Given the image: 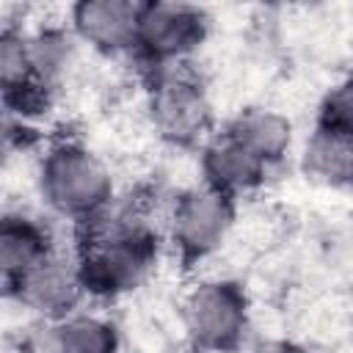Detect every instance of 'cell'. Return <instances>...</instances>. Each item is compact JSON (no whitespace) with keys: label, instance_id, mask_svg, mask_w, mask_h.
Masks as SVG:
<instances>
[{"label":"cell","instance_id":"6da1fadb","mask_svg":"<svg viewBox=\"0 0 353 353\" xmlns=\"http://www.w3.org/2000/svg\"><path fill=\"white\" fill-rule=\"evenodd\" d=\"M41 201L61 218L80 223L116 201L110 168L74 138L52 141L36 171Z\"/></svg>","mask_w":353,"mask_h":353},{"label":"cell","instance_id":"7a4b0ae2","mask_svg":"<svg viewBox=\"0 0 353 353\" xmlns=\"http://www.w3.org/2000/svg\"><path fill=\"white\" fill-rule=\"evenodd\" d=\"M146 116L154 135L171 146L188 149L212 138V102L199 72H193L188 63L149 72Z\"/></svg>","mask_w":353,"mask_h":353},{"label":"cell","instance_id":"3957f363","mask_svg":"<svg viewBox=\"0 0 353 353\" xmlns=\"http://www.w3.org/2000/svg\"><path fill=\"white\" fill-rule=\"evenodd\" d=\"M237 223V199L210 185L182 190L168 212V240L182 265L210 259L229 240Z\"/></svg>","mask_w":353,"mask_h":353},{"label":"cell","instance_id":"277c9868","mask_svg":"<svg viewBox=\"0 0 353 353\" xmlns=\"http://www.w3.org/2000/svg\"><path fill=\"white\" fill-rule=\"evenodd\" d=\"M185 328L196 347L207 353H232L248 331V298L232 279H207L188 290L182 303Z\"/></svg>","mask_w":353,"mask_h":353},{"label":"cell","instance_id":"5b68a950","mask_svg":"<svg viewBox=\"0 0 353 353\" xmlns=\"http://www.w3.org/2000/svg\"><path fill=\"white\" fill-rule=\"evenodd\" d=\"M210 19L190 3H141L135 55L149 69L188 63L207 39Z\"/></svg>","mask_w":353,"mask_h":353},{"label":"cell","instance_id":"8992f818","mask_svg":"<svg viewBox=\"0 0 353 353\" xmlns=\"http://www.w3.org/2000/svg\"><path fill=\"white\" fill-rule=\"evenodd\" d=\"M6 298L17 301L22 309L36 314L39 320H66L77 312L80 301L85 298V287L80 279L74 251H52L44 262L28 270L17 284L6 290Z\"/></svg>","mask_w":353,"mask_h":353},{"label":"cell","instance_id":"52a82bcc","mask_svg":"<svg viewBox=\"0 0 353 353\" xmlns=\"http://www.w3.org/2000/svg\"><path fill=\"white\" fill-rule=\"evenodd\" d=\"M141 3L130 0H80L69 8V30L77 41L102 55L135 52Z\"/></svg>","mask_w":353,"mask_h":353},{"label":"cell","instance_id":"ba28073f","mask_svg":"<svg viewBox=\"0 0 353 353\" xmlns=\"http://www.w3.org/2000/svg\"><path fill=\"white\" fill-rule=\"evenodd\" d=\"M270 165L259 160L251 149L234 141L229 132L212 135L201 149V174L204 185L240 199L243 193H254L265 185Z\"/></svg>","mask_w":353,"mask_h":353},{"label":"cell","instance_id":"9c48e42d","mask_svg":"<svg viewBox=\"0 0 353 353\" xmlns=\"http://www.w3.org/2000/svg\"><path fill=\"white\" fill-rule=\"evenodd\" d=\"M52 251H58L52 232L33 215L8 212L0 223V270L3 290L17 284L28 270L44 262Z\"/></svg>","mask_w":353,"mask_h":353},{"label":"cell","instance_id":"30bf717a","mask_svg":"<svg viewBox=\"0 0 353 353\" xmlns=\"http://www.w3.org/2000/svg\"><path fill=\"white\" fill-rule=\"evenodd\" d=\"M223 132H229L234 141H240L245 149H251L270 168L290 154L292 138H295L292 121L284 113L270 110V108H248V110H240L229 121V127Z\"/></svg>","mask_w":353,"mask_h":353},{"label":"cell","instance_id":"8fae6325","mask_svg":"<svg viewBox=\"0 0 353 353\" xmlns=\"http://www.w3.org/2000/svg\"><path fill=\"white\" fill-rule=\"evenodd\" d=\"M303 168L323 185H353V138L325 127H314L303 146Z\"/></svg>","mask_w":353,"mask_h":353},{"label":"cell","instance_id":"7c38bea8","mask_svg":"<svg viewBox=\"0 0 353 353\" xmlns=\"http://www.w3.org/2000/svg\"><path fill=\"white\" fill-rule=\"evenodd\" d=\"M61 353H119V331L110 320L88 312H74L58 320Z\"/></svg>","mask_w":353,"mask_h":353},{"label":"cell","instance_id":"4fadbf2b","mask_svg":"<svg viewBox=\"0 0 353 353\" xmlns=\"http://www.w3.org/2000/svg\"><path fill=\"white\" fill-rule=\"evenodd\" d=\"M317 127L353 135V74L339 80L320 102L317 110Z\"/></svg>","mask_w":353,"mask_h":353},{"label":"cell","instance_id":"5bb4252c","mask_svg":"<svg viewBox=\"0 0 353 353\" xmlns=\"http://www.w3.org/2000/svg\"><path fill=\"white\" fill-rule=\"evenodd\" d=\"M251 353H292V350L284 342H259Z\"/></svg>","mask_w":353,"mask_h":353},{"label":"cell","instance_id":"9a60e30c","mask_svg":"<svg viewBox=\"0 0 353 353\" xmlns=\"http://www.w3.org/2000/svg\"><path fill=\"white\" fill-rule=\"evenodd\" d=\"M350 138H353V135H350Z\"/></svg>","mask_w":353,"mask_h":353}]
</instances>
